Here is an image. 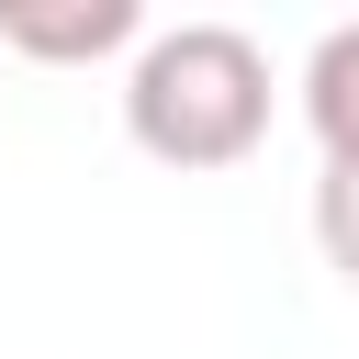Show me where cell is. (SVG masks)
I'll return each mask as SVG.
<instances>
[{"label": "cell", "mask_w": 359, "mask_h": 359, "mask_svg": "<svg viewBox=\"0 0 359 359\" xmlns=\"http://www.w3.org/2000/svg\"><path fill=\"white\" fill-rule=\"evenodd\" d=\"M123 135L157 168H236L269 135V56L236 22H168L135 45L123 79Z\"/></svg>", "instance_id": "obj_1"}, {"label": "cell", "mask_w": 359, "mask_h": 359, "mask_svg": "<svg viewBox=\"0 0 359 359\" xmlns=\"http://www.w3.org/2000/svg\"><path fill=\"white\" fill-rule=\"evenodd\" d=\"M112 45H146V11L135 0H0V56H34V67H90Z\"/></svg>", "instance_id": "obj_2"}, {"label": "cell", "mask_w": 359, "mask_h": 359, "mask_svg": "<svg viewBox=\"0 0 359 359\" xmlns=\"http://www.w3.org/2000/svg\"><path fill=\"white\" fill-rule=\"evenodd\" d=\"M303 123H314L325 168H359V22H337L303 56Z\"/></svg>", "instance_id": "obj_3"}, {"label": "cell", "mask_w": 359, "mask_h": 359, "mask_svg": "<svg viewBox=\"0 0 359 359\" xmlns=\"http://www.w3.org/2000/svg\"><path fill=\"white\" fill-rule=\"evenodd\" d=\"M314 247H325V269L359 292V168H325V180H314Z\"/></svg>", "instance_id": "obj_4"}]
</instances>
